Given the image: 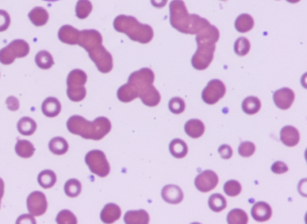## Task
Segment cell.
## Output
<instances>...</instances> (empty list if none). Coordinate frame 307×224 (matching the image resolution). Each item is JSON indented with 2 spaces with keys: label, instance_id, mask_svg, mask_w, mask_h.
<instances>
[{
  "label": "cell",
  "instance_id": "cell-22",
  "mask_svg": "<svg viewBox=\"0 0 307 224\" xmlns=\"http://www.w3.org/2000/svg\"><path fill=\"white\" fill-rule=\"evenodd\" d=\"M185 132L192 138H200L204 134L205 125L198 119L190 120L185 126Z\"/></svg>",
  "mask_w": 307,
  "mask_h": 224
},
{
  "label": "cell",
  "instance_id": "cell-38",
  "mask_svg": "<svg viewBox=\"0 0 307 224\" xmlns=\"http://www.w3.org/2000/svg\"><path fill=\"white\" fill-rule=\"evenodd\" d=\"M242 187L240 183L235 180L227 181L224 185V191L229 197H236L241 192Z\"/></svg>",
  "mask_w": 307,
  "mask_h": 224
},
{
  "label": "cell",
  "instance_id": "cell-24",
  "mask_svg": "<svg viewBox=\"0 0 307 224\" xmlns=\"http://www.w3.org/2000/svg\"><path fill=\"white\" fill-rule=\"evenodd\" d=\"M169 151L175 158L182 159L188 154V145L181 139H174L169 144Z\"/></svg>",
  "mask_w": 307,
  "mask_h": 224
},
{
  "label": "cell",
  "instance_id": "cell-2",
  "mask_svg": "<svg viewBox=\"0 0 307 224\" xmlns=\"http://www.w3.org/2000/svg\"><path fill=\"white\" fill-rule=\"evenodd\" d=\"M67 128L71 133L80 135L86 140H102L111 130L112 125L108 119L99 117L93 122L80 116H73L67 122Z\"/></svg>",
  "mask_w": 307,
  "mask_h": 224
},
{
  "label": "cell",
  "instance_id": "cell-16",
  "mask_svg": "<svg viewBox=\"0 0 307 224\" xmlns=\"http://www.w3.org/2000/svg\"><path fill=\"white\" fill-rule=\"evenodd\" d=\"M252 216L256 221L265 222L271 218L273 211L270 205L264 201L258 202L253 206Z\"/></svg>",
  "mask_w": 307,
  "mask_h": 224
},
{
  "label": "cell",
  "instance_id": "cell-3",
  "mask_svg": "<svg viewBox=\"0 0 307 224\" xmlns=\"http://www.w3.org/2000/svg\"><path fill=\"white\" fill-rule=\"evenodd\" d=\"M154 74L149 68H143L130 76L128 84L144 105L156 106L160 102V94L153 86Z\"/></svg>",
  "mask_w": 307,
  "mask_h": 224
},
{
  "label": "cell",
  "instance_id": "cell-44",
  "mask_svg": "<svg viewBox=\"0 0 307 224\" xmlns=\"http://www.w3.org/2000/svg\"><path fill=\"white\" fill-rule=\"evenodd\" d=\"M7 104L8 108L12 111H17L20 108V102L17 97L14 96L9 97L6 102Z\"/></svg>",
  "mask_w": 307,
  "mask_h": 224
},
{
  "label": "cell",
  "instance_id": "cell-31",
  "mask_svg": "<svg viewBox=\"0 0 307 224\" xmlns=\"http://www.w3.org/2000/svg\"><path fill=\"white\" fill-rule=\"evenodd\" d=\"M35 62L38 67L40 69L47 70L54 65L52 56L49 52L46 50H41L38 52L35 58Z\"/></svg>",
  "mask_w": 307,
  "mask_h": 224
},
{
  "label": "cell",
  "instance_id": "cell-9",
  "mask_svg": "<svg viewBox=\"0 0 307 224\" xmlns=\"http://www.w3.org/2000/svg\"><path fill=\"white\" fill-rule=\"evenodd\" d=\"M216 48V45H198V49L192 59L193 67L198 71L207 69L213 62Z\"/></svg>",
  "mask_w": 307,
  "mask_h": 224
},
{
  "label": "cell",
  "instance_id": "cell-46",
  "mask_svg": "<svg viewBox=\"0 0 307 224\" xmlns=\"http://www.w3.org/2000/svg\"><path fill=\"white\" fill-rule=\"evenodd\" d=\"M168 0H151L152 5L158 9L163 8L167 4Z\"/></svg>",
  "mask_w": 307,
  "mask_h": 224
},
{
  "label": "cell",
  "instance_id": "cell-40",
  "mask_svg": "<svg viewBox=\"0 0 307 224\" xmlns=\"http://www.w3.org/2000/svg\"><path fill=\"white\" fill-rule=\"evenodd\" d=\"M255 145L251 141L242 142L238 148L239 154L244 157L252 156L255 153Z\"/></svg>",
  "mask_w": 307,
  "mask_h": 224
},
{
  "label": "cell",
  "instance_id": "cell-6",
  "mask_svg": "<svg viewBox=\"0 0 307 224\" xmlns=\"http://www.w3.org/2000/svg\"><path fill=\"white\" fill-rule=\"evenodd\" d=\"M29 52L30 46L27 42L22 39L15 40L0 50V62L5 65H11L16 59L24 58Z\"/></svg>",
  "mask_w": 307,
  "mask_h": 224
},
{
  "label": "cell",
  "instance_id": "cell-49",
  "mask_svg": "<svg viewBox=\"0 0 307 224\" xmlns=\"http://www.w3.org/2000/svg\"><path fill=\"white\" fill-rule=\"evenodd\" d=\"M43 1L47 2H56L59 1V0H43Z\"/></svg>",
  "mask_w": 307,
  "mask_h": 224
},
{
  "label": "cell",
  "instance_id": "cell-42",
  "mask_svg": "<svg viewBox=\"0 0 307 224\" xmlns=\"http://www.w3.org/2000/svg\"><path fill=\"white\" fill-rule=\"evenodd\" d=\"M288 170L289 169L286 164L281 161L275 162L271 166L272 172L277 175L284 174L288 171Z\"/></svg>",
  "mask_w": 307,
  "mask_h": 224
},
{
  "label": "cell",
  "instance_id": "cell-48",
  "mask_svg": "<svg viewBox=\"0 0 307 224\" xmlns=\"http://www.w3.org/2000/svg\"><path fill=\"white\" fill-rule=\"evenodd\" d=\"M287 2L292 3V4H295V3H298L300 0H286Z\"/></svg>",
  "mask_w": 307,
  "mask_h": 224
},
{
  "label": "cell",
  "instance_id": "cell-20",
  "mask_svg": "<svg viewBox=\"0 0 307 224\" xmlns=\"http://www.w3.org/2000/svg\"><path fill=\"white\" fill-rule=\"evenodd\" d=\"M42 110L43 115L47 118H55L61 112V103L55 97H47L43 101Z\"/></svg>",
  "mask_w": 307,
  "mask_h": 224
},
{
  "label": "cell",
  "instance_id": "cell-41",
  "mask_svg": "<svg viewBox=\"0 0 307 224\" xmlns=\"http://www.w3.org/2000/svg\"><path fill=\"white\" fill-rule=\"evenodd\" d=\"M10 24V15L4 10H0V32L7 30Z\"/></svg>",
  "mask_w": 307,
  "mask_h": 224
},
{
  "label": "cell",
  "instance_id": "cell-18",
  "mask_svg": "<svg viewBox=\"0 0 307 224\" xmlns=\"http://www.w3.org/2000/svg\"><path fill=\"white\" fill-rule=\"evenodd\" d=\"M80 31L71 25H63L58 31V38L63 43L69 45H77Z\"/></svg>",
  "mask_w": 307,
  "mask_h": 224
},
{
  "label": "cell",
  "instance_id": "cell-50",
  "mask_svg": "<svg viewBox=\"0 0 307 224\" xmlns=\"http://www.w3.org/2000/svg\"><path fill=\"white\" fill-rule=\"evenodd\" d=\"M222 1H226V0H222Z\"/></svg>",
  "mask_w": 307,
  "mask_h": 224
},
{
  "label": "cell",
  "instance_id": "cell-28",
  "mask_svg": "<svg viewBox=\"0 0 307 224\" xmlns=\"http://www.w3.org/2000/svg\"><path fill=\"white\" fill-rule=\"evenodd\" d=\"M49 149L53 154L56 155H63L67 153L69 150V144L64 138L56 137L49 141Z\"/></svg>",
  "mask_w": 307,
  "mask_h": 224
},
{
  "label": "cell",
  "instance_id": "cell-27",
  "mask_svg": "<svg viewBox=\"0 0 307 224\" xmlns=\"http://www.w3.org/2000/svg\"><path fill=\"white\" fill-rule=\"evenodd\" d=\"M35 148L31 142L25 140H18L15 146V151L19 156L23 158H30L33 156Z\"/></svg>",
  "mask_w": 307,
  "mask_h": 224
},
{
  "label": "cell",
  "instance_id": "cell-21",
  "mask_svg": "<svg viewBox=\"0 0 307 224\" xmlns=\"http://www.w3.org/2000/svg\"><path fill=\"white\" fill-rule=\"evenodd\" d=\"M124 220L128 224H147L150 221V216L143 209L130 210L126 213Z\"/></svg>",
  "mask_w": 307,
  "mask_h": 224
},
{
  "label": "cell",
  "instance_id": "cell-33",
  "mask_svg": "<svg viewBox=\"0 0 307 224\" xmlns=\"http://www.w3.org/2000/svg\"><path fill=\"white\" fill-rule=\"evenodd\" d=\"M248 220V214L240 209L231 210L227 216V221L229 224H246Z\"/></svg>",
  "mask_w": 307,
  "mask_h": 224
},
{
  "label": "cell",
  "instance_id": "cell-25",
  "mask_svg": "<svg viewBox=\"0 0 307 224\" xmlns=\"http://www.w3.org/2000/svg\"><path fill=\"white\" fill-rule=\"evenodd\" d=\"M255 21L252 16L247 14L239 15L235 23L236 30L241 33L249 32L253 29Z\"/></svg>",
  "mask_w": 307,
  "mask_h": 224
},
{
  "label": "cell",
  "instance_id": "cell-36",
  "mask_svg": "<svg viewBox=\"0 0 307 224\" xmlns=\"http://www.w3.org/2000/svg\"><path fill=\"white\" fill-rule=\"evenodd\" d=\"M251 43L245 37H240L236 40L234 45V50L237 55L239 56H245L251 50Z\"/></svg>",
  "mask_w": 307,
  "mask_h": 224
},
{
  "label": "cell",
  "instance_id": "cell-14",
  "mask_svg": "<svg viewBox=\"0 0 307 224\" xmlns=\"http://www.w3.org/2000/svg\"><path fill=\"white\" fill-rule=\"evenodd\" d=\"M295 93L290 88L284 87L275 91L273 100L278 108L286 110L290 108L295 100Z\"/></svg>",
  "mask_w": 307,
  "mask_h": 224
},
{
  "label": "cell",
  "instance_id": "cell-45",
  "mask_svg": "<svg viewBox=\"0 0 307 224\" xmlns=\"http://www.w3.org/2000/svg\"><path fill=\"white\" fill-rule=\"evenodd\" d=\"M17 223H36V220L34 218V217L30 215V214H23V215H21L17 220Z\"/></svg>",
  "mask_w": 307,
  "mask_h": 224
},
{
  "label": "cell",
  "instance_id": "cell-37",
  "mask_svg": "<svg viewBox=\"0 0 307 224\" xmlns=\"http://www.w3.org/2000/svg\"><path fill=\"white\" fill-rule=\"evenodd\" d=\"M56 221L59 224H76L78 222L75 214L67 209L63 210L59 212L56 216Z\"/></svg>",
  "mask_w": 307,
  "mask_h": 224
},
{
  "label": "cell",
  "instance_id": "cell-39",
  "mask_svg": "<svg viewBox=\"0 0 307 224\" xmlns=\"http://www.w3.org/2000/svg\"><path fill=\"white\" fill-rule=\"evenodd\" d=\"M169 108L175 115H179L185 111L186 103L185 101L179 97H173L169 102Z\"/></svg>",
  "mask_w": 307,
  "mask_h": 224
},
{
  "label": "cell",
  "instance_id": "cell-11",
  "mask_svg": "<svg viewBox=\"0 0 307 224\" xmlns=\"http://www.w3.org/2000/svg\"><path fill=\"white\" fill-rule=\"evenodd\" d=\"M28 212L34 216L43 215L47 209V202L45 195L40 191H34L27 198Z\"/></svg>",
  "mask_w": 307,
  "mask_h": 224
},
{
  "label": "cell",
  "instance_id": "cell-4",
  "mask_svg": "<svg viewBox=\"0 0 307 224\" xmlns=\"http://www.w3.org/2000/svg\"><path fill=\"white\" fill-rule=\"evenodd\" d=\"M116 31L122 33L135 42L148 43L153 39L154 31L150 25L143 24L132 16L119 15L113 21Z\"/></svg>",
  "mask_w": 307,
  "mask_h": 224
},
{
  "label": "cell",
  "instance_id": "cell-10",
  "mask_svg": "<svg viewBox=\"0 0 307 224\" xmlns=\"http://www.w3.org/2000/svg\"><path fill=\"white\" fill-rule=\"evenodd\" d=\"M225 85L219 80H212L202 93V98L208 105H214L225 95Z\"/></svg>",
  "mask_w": 307,
  "mask_h": 224
},
{
  "label": "cell",
  "instance_id": "cell-15",
  "mask_svg": "<svg viewBox=\"0 0 307 224\" xmlns=\"http://www.w3.org/2000/svg\"><path fill=\"white\" fill-rule=\"evenodd\" d=\"M161 194L164 201L172 204L181 203L183 198L181 189L175 185H167L164 187L161 190Z\"/></svg>",
  "mask_w": 307,
  "mask_h": 224
},
{
  "label": "cell",
  "instance_id": "cell-35",
  "mask_svg": "<svg viewBox=\"0 0 307 224\" xmlns=\"http://www.w3.org/2000/svg\"><path fill=\"white\" fill-rule=\"evenodd\" d=\"M93 10V6L89 0H79L76 6V15L78 18H87Z\"/></svg>",
  "mask_w": 307,
  "mask_h": 224
},
{
  "label": "cell",
  "instance_id": "cell-26",
  "mask_svg": "<svg viewBox=\"0 0 307 224\" xmlns=\"http://www.w3.org/2000/svg\"><path fill=\"white\" fill-rule=\"evenodd\" d=\"M19 132L25 136L33 135L37 129V124L33 119L25 117L20 120L17 124Z\"/></svg>",
  "mask_w": 307,
  "mask_h": 224
},
{
  "label": "cell",
  "instance_id": "cell-1",
  "mask_svg": "<svg viewBox=\"0 0 307 224\" xmlns=\"http://www.w3.org/2000/svg\"><path fill=\"white\" fill-rule=\"evenodd\" d=\"M170 23L173 28L182 33L197 34L210 22L200 16L189 14L182 0H172L169 5Z\"/></svg>",
  "mask_w": 307,
  "mask_h": 224
},
{
  "label": "cell",
  "instance_id": "cell-5",
  "mask_svg": "<svg viewBox=\"0 0 307 224\" xmlns=\"http://www.w3.org/2000/svg\"><path fill=\"white\" fill-rule=\"evenodd\" d=\"M87 81L86 74L80 69H75L69 74L67 94L70 100L73 102H80L85 98L87 90L84 86Z\"/></svg>",
  "mask_w": 307,
  "mask_h": 224
},
{
  "label": "cell",
  "instance_id": "cell-32",
  "mask_svg": "<svg viewBox=\"0 0 307 224\" xmlns=\"http://www.w3.org/2000/svg\"><path fill=\"white\" fill-rule=\"evenodd\" d=\"M208 206L213 212H220L227 206L226 198L220 194H214L209 198Z\"/></svg>",
  "mask_w": 307,
  "mask_h": 224
},
{
  "label": "cell",
  "instance_id": "cell-29",
  "mask_svg": "<svg viewBox=\"0 0 307 224\" xmlns=\"http://www.w3.org/2000/svg\"><path fill=\"white\" fill-rule=\"evenodd\" d=\"M261 108V100L257 97L249 96L243 100L242 108L247 115H254L259 111Z\"/></svg>",
  "mask_w": 307,
  "mask_h": 224
},
{
  "label": "cell",
  "instance_id": "cell-19",
  "mask_svg": "<svg viewBox=\"0 0 307 224\" xmlns=\"http://www.w3.org/2000/svg\"><path fill=\"white\" fill-rule=\"evenodd\" d=\"M121 216V210L118 205L108 203L104 206L100 213V219L103 223H112Z\"/></svg>",
  "mask_w": 307,
  "mask_h": 224
},
{
  "label": "cell",
  "instance_id": "cell-30",
  "mask_svg": "<svg viewBox=\"0 0 307 224\" xmlns=\"http://www.w3.org/2000/svg\"><path fill=\"white\" fill-rule=\"evenodd\" d=\"M38 182L44 189H49L53 187L56 182V176L52 170H44L38 176Z\"/></svg>",
  "mask_w": 307,
  "mask_h": 224
},
{
  "label": "cell",
  "instance_id": "cell-7",
  "mask_svg": "<svg viewBox=\"0 0 307 224\" xmlns=\"http://www.w3.org/2000/svg\"><path fill=\"white\" fill-rule=\"evenodd\" d=\"M85 161L91 172L100 178H105L109 174L110 167L103 151L99 150L89 151L85 156Z\"/></svg>",
  "mask_w": 307,
  "mask_h": 224
},
{
  "label": "cell",
  "instance_id": "cell-17",
  "mask_svg": "<svg viewBox=\"0 0 307 224\" xmlns=\"http://www.w3.org/2000/svg\"><path fill=\"white\" fill-rule=\"evenodd\" d=\"M280 140L285 146H295L300 140L299 132L293 126H284L280 132Z\"/></svg>",
  "mask_w": 307,
  "mask_h": 224
},
{
  "label": "cell",
  "instance_id": "cell-34",
  "mask_svg": "<svg viewBox=\"0 0 307 224\" xmlns=\"http://www.w3.org/2000/svg\"><path fill=\"white\" fill-rule=\"evenodd\" d=\"M82 185L81 182L76 179H71L66 182L65 192L67 196L71 198L77 197L81 194Z\"/></svg>",
  "mask_w": 307,
  "mask_h": 224
},
{
  "label": "cell",
  "instance_id": "cell-43",
  "mask_svg": "<svg viewBox=\"0 0 307 224\" xmlns=\"http://www.w3.org/2000/svg\"><path fill=\"white\" fill-rule=\"evenodd\" d=\"M218 153L224 159H229L232 156L233 150L232 148L227 144H223L218 149Z\"/></svg>",
  "mask_w": 307,
  "mask_h": 224
},
{
  "label": "cell",
  "instance_id": "cell-47",
  "mask_svg": "<svg viewBox=\"0 0 307 224\" xmlns=\"http://www.w3.org/2000/svg\"><path fill=\"white\" fill-rule=\"evenodd\" d=\"M5 193V183L2 178H0V207H1V201Z\"/></svg>",
  "mask_w": 307,
  "mask_h": 224
},
{
  "label": "cell",
  "instance_id": "cell-12",
  "mask_svg": "<svg viewBox=\"0 0 307 224\" xmlns=\"http://www.w3.org/2000/svg\"><path fill=\"white\" fill-rule=\"evenodd\" d=\"M218 178L216 173L211 170H206L196 177L195 184L202 192H208L217 187Z\"/></svg>",
  "mask_w": 307,
  "mask_h": 224
},
{
  "label": "cell",
  "instance_id": "cell-8",
  "mask_svg": "<svg viewBox=\"0 0 307 224\" xmlns=\"http://www.w3.org/2000/svg\"><path fill=\"white\" fill-rule=\"evenodd\" d=\"M92 60L99 71L102 73L107 74L111 71L113 68V60L111 54L105 48L100 44L88 51Z\"/></svg>",
  "mask_w": 307,
  "mask_h": 224
},
{
  "label": "cell",
  "instance_id": "cell-13",
  "mask_svg": "<svg viewBox=\"0 0 307 224\" xmlns=\"http://www.w3.org/2000/svg\"><path fill=\"white\" fill-rule=\"evenodd\" d=\"M220 32L213 25H209L197 34L196 37L198 45H214L219 40Z\"/></svg>",
  "mask_w": 307,
  "mask_h": 224
},
{
  "label": "cell",
  "instance_id": "cell-23",
  "mask_svg": "<svg viewBox=\"0 0 307 224\" xmlns=\"http://www.w3.org/2000/svg\"><path fill=\"white\" fill-rule=\"evenodd\" d=\"M31 23L36 27L45 25L49 20V14L46 9L42 7L34 8L28 14Z\"/></svg>",
  "mask_w": 307,
  "mask_h": 224
}]
</instances>
